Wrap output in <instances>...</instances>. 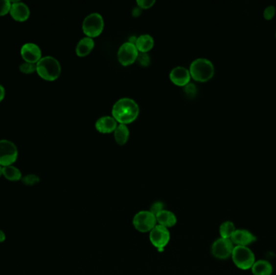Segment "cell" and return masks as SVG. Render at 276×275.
<instances>
[{
    "label": "cell",
    "mask_w": 276,
    "mask_h": 275,
    "mask_svg": "<svg viewBox=\"0 0 276 275\" xmlns=\"http://www.w3.org/2000/svg\"><path fill=\"white\" fill-rule=\"evenodd\" d=\"M12 2L10 0H0V17L9 14Z\"/></svg>",
    "instance_id": "cell-25"
},
{
    "label": "cell",
    "mask_w": 276,
    "mask_h": 275,
    "mask_svg": "<svg viewBox=\"0 0 276 275\" xmlns=\"http://www.w3.org/2000/svg\"><path fill=\"white\" fill-rule=\"evenodd\" d=\"M6 238H7L6 233L2 229H0V243H3L6 241Z\"/></svg>",
    "instance_id": "cell-32"
},
{
    "label": "cell",
    "mask_w": 276,
    "mask_h": 275,
    "mask_svg": "<svg viewBox=\"0 0 276 275\" xmlns=\"http://www.w3.org/2000/svg\"><path fill=\"white\" fill-rule=\"evenodd\" d=\"M21 181L26 186H34L36 184L39 183L40 178L36 174H29L23 177Z\"/></svg>",
    "instance_id": "cell-23"
},
{
    "label": "cell",
    "mask_w": 276,
    "mask_h": 275,
    "mask_svg": "<svg viewBox=\"0 0 276 275\" xmlns=\"http://www.w3.org/2000/svg\"><path fill=\"white\" fill-rule=\"evenodd\" d=\"M117 127V121L112 116H103L95 123V129L101 133H111Z\"/></svg>",
    "instance_id": "cell-15"
},
{
    "label": "cell",
    "mask_w": 276,
    "mask_h": 275,
    "mask_svg": "<svg viewBox=\"0 0 276 275\" xmlns=\"http://www.w3.org/2000/svg\"><path fill=\"white\" fill-rule=\"evenodd\" d=\"M234 245L230 239L218 238L213 242L211 252L213 257L217 259L225 260L231 257Z\"/></svg>",
    "instance_id": "cell-9"
},
{
    "label": "cell",
    "mask_w": 276,
    "mask_h": 275,
    "mask_svg": "<svg viewBox=\"0 0 276 275\" xmlns=\"http://www.w3.org/2000/svg\"><path fill=\"white\" fill-rule=\"evenodd\" d=\"M118 61L124 67L134 64L138 57V50L134 44L126 42L118 50Z\"/></svg>",
    "instance_id": "cell-10"
},
{
    "label": "cell",
    "mask_w": 276,
    "mask_h": 275,
    "mask_svg": "<svg viewBox=\"0 0 276 275\" xmlns=\"http://www.w3.org/2000/svg\"><path fill=\"white\" fill-rule=\"evenodd\" d=\"M232 244L235 246H250L253 242H255V236L252 232L247 229H236L234 233L230 238Z\"/></svg>",
    "instance_id": "cell-13"
},
{
    "label": "cell",
    "mask_w": 276,
    "mask_h": 275,
    "mask_svg": "<svg viewBox=\"0 0 276 275\" xmlns=\"http://www.w3.org/2000/svg\"><path fill=\"white\" fill-rule=\"evenodd\" d=\"M155 216H156L157 224L166 229L174 227L177 224V218L175 214L173 213L172 211H168L166 209Z\"/></svg>",
    "instance_id": "cell-16"
},
{
    "label": "cell",
    "mask_w": 276,
    "mask_h": 275,
    "mask_svg": "<svg viewBox=\"0 0 276 275\" xmlns=\"http://www.w3.org/2000/svg\"><path fill=\"white\" fill-rule=\"evenodd\" d=\"M12 6L9 14L16 22H25L30 17V10L28 5L20 1H11Z\"/></svg>",
    "instance_id": "cell-12"
},
{
    "label": "cell",
    "mask_w": 276,
    "mask_h": 275,
    "mask_svg": "<svg viewBox=\"0 0 276 275\" xmlns=\"http://www.w3.org/2000/svg\"><path fill=\"white\" fill-rule=\"evenodd\" d=\"M189 72L194 80L200 83H205L213 77L215 68L212 62L209 60L198 58L191 63Z\"/></svg>",
    "instance_id": "cell-3"
},
{
    "label": "cell",
    "mask_w": 276,
    "mask_h": 275,
    "mask_svg": "<svg viewBox=\"0 0 276 275\" xmlns=\"http://www.w3.org/2000/svg\"><path fill=\"white\" fill-rule=\"evenodd\" d=\"M104 19L99 13H92L83 21V31L90 38L99 37L104 30Z\"/></svg>",
    "instance_id": "cell-5"
},
{
    "label": "cell",
    "mask_w": 276,
    "mask_h": 275,
    "mask_svg": "<svg viewBox=\"0 0 276 275\" xmlns=\"http://www.w3.org/2000/svg\"><path fill=\"white\" fill-rule=\"evenodd\" d=\"M115 140L118 145H124L129 140V131L125 124H119L114 131Z\"/></svg>",
    "instance_id": "cell-21"
},
{
    "label": "cell",
    "mask_w": 276,
    "mask_h": 275,
    "mask_svg": "<svg viewBox=\"0 0 276 275\" xmlns=\"http://www.w3.org/2000/svg\"><path fill=\"white\" fill-rule=\"evenodd\" d=\"M231 257L235 266L242 271H248L255 262L253 251L247 246H234Z\"/></svg>",
    "instance_id": "cell-4"
},
{
    "label": "cell",
    "mask_w": 276,
    "mask_h": 275,
    "mask_svg": "<svg viewBox=\"0 0 276 275\" xmlns=\"http://www.w3.org/2000/svg\"><path fill=\"white\" fill-rule=\"evenodd\" d=\"M5 94H6V91H5V88L3 86L0 84V103L4 99Z\"/></svg>",
    "instance_id": "cell-31"
},
{
    "label": "cell",
    "mask_w": 276,
    "mask_h": 275,
    "mask_svg": "<svg viewBox=\"0 0 276 275\" xmlns=\"http://www.w3.org/2000/svg\"><path fill=\"white\" fill-rule=\"evenodd\" d=\"M276 8L274 5H268L263 10V17L267 21H271L276 16Z\"/></svg>",
    "instance_id": "cell-26"
},
{
    "label": "cell",
    "mask_w": 276,
    "mask_h": 275,
    "mask_svg": "<svg viewBox=\"0 0 276 275\" xmlns=\"http://www.w3.org/2000/svg\"><path fill=\"white\" fill-rule=\"evenodd\" d=\"M170 240V233L168 229L157 225L150 232V241L158 252H163Z\"/></svg>",
    "instance_id": "cell-8"
},
{
    "label": "cell",
    "mask_w": 276,
    "mask_h": 275,
    "mask_svg": "<svg viewBox=\"0 0 276 275\" xmlns=\"http://www.w3.org/2000/svg\"><path fill=\"white\" fill-rule=\"evenodd\" d=\"M236 231L235 225L232 221H225L221 224L219 229V232L222 238L230 239L232 234Z\"/></svg>",
    "instance_id": "cell-22"
},
{
    "label": "cell",
    "mask_w": 276,
    "mask_h": 275,
    "mask_svg": "<svg viewBox=\"0 0 276 275\" xmlns=\"http://www.w3.org/2000/svg\"><path fill=\"white\" fill-rule=\"evenodd\" d=\"M2 177L10 182L21 181L23 178L20 169L13 165L2 167Z\"/></svg>",
    "instance_id": "cell-20"
},
{
    "label": "cell",
    "mask_w": 276,
    "mask_h": 275,
    "mask_svg": "<svg viewBox=\"0 0 276 275\" xmlns=\"http://www.w3.org/2000/svg\"><path fill=\"white\" fill-rule=\"evenodd\" d=\"M165 210V204L164 203L157 201L150 206V211L151 213L154 214V216H157L158 214L160 213L161 211Z\"/></svg>",
    "instance_id": "cell-27"
},
{
    "label": "cell",
    "mask_w": 276,
    "mask_h": 275,
    "mask_svg": "<svg viewBox=\"0 0 276 275\" xmlns=\"http://www.w3.org/2000/svg\"><path fill=\"white\" fill-rule=\"evenodd\" d=\"M1 177H2V167L0 165V179H1Z\"/></svg>",
    "instance_id": "cell-34"
},
{
    "label": "cell",
    "mask_w": 276,
    "mask_h": 275,
    "mask_svg": "<svg viewBox=\"0 0 276 275\" xmlns=\"http://www.w3.org/2000/svg\"><path fill=\"white\" fill-rule=\"evenodd\" d=\"M62 67L58 60L51 56L42 57L37 63V73L40 78L48 82H53L59 78Z\"/></svg>",
    "instance_id": "cell-2"
},
{
    "label": "cell",
    "mask_w": 276,
    "mask_h": 275,
    "mask_svg": "<svg viewBox=\"0 0 276 275\" xmlns=\"http://www.w3.org/2000/svg\"><path fill=\"white\" fill-rule=\"evenodd\" d=\"M112 113L116 121L126 125L136 120L139 115V107L133 99L123 98L114 104Z\"/></svg>",
    "instance_id": "cell-1"
},
{
    "label": "cell",
    "mask_w": 276,
    "mask_h": 275,
    "mask_svg": "<svg viewBox=\"0 0 276 275\" xmlns=\"http://www.w3.org/2000/svg\"><path fill=\"white\" fill-rule=\"evenodd\" d=\"M94 42L90 37H84L80 40L76 46V54L80 58L88 56L94 48Z\"/></svg>",
    "instance_id": "cell-19"
},
{
    "label": "cell",
    "mask_w": 276,
    "mask_h": 275,
    "mask_svg": "<svg viewBox=\"0 0 276 275\" xmlns=\"http://www.w3.org/2000/svg\"><path fill=\"white\" fill-rule=\"evenodd\" d=\"M140 12H140V7H137V8H135V9L134 10L133 15H134V16H140Z\"/></svg>",
    "instance_id": "cell-33"
},
{
    "label": "cell",
    "mask_w": 276,
    "mask_h": 275,
    "mask_svg": "<svg viewBox=\"0 0 276 275\" xmlns=\"http://www.w3.org/2000/svg\"><path fill=\"white\" fill-rule=\"evenodd\" d=\"M170 79L175 85L186 87L191 79V74L188 69L182 67H175L170 71Z\"/></svg>",
    "instance_id": "cell-14"
},
{
    "label": "cell",
    "mask_w": 276,
    "mask_h": 275,
    "mask_svg": "<svg viewBox=\"0 0 276 275\" xmlns=\"http://www.w3.org/2000/svg\"><path fill=\"white\" fill-rule=\"evenodd\" d=\"M275 36H276V32H275Z\"/></svg>",
    "instance_id": "cell-35"
},
{
    "label": "cell",
    "mask_w": 276,
    "mask_h": 275,
    "mask_svg": "<svg viewBox=\"0 0 276 275\" xmlns=\"http://www.w3.org/2000/svg\"><path fill=\"white\" fill-rule=\"evenodd\" d=\"M18 155V149L14 143L11 140H0V165L2 167L13 165Z\"/></svg>",
    "instance_id": "cell-6"
},
{
    "label": "cell",
    "mask_w": 276,
    "mask_h": 275,
    "mask_svg": "<svg viewBox=\"0 0 276 275\" xmlns=\"http://www.w3.org/2000/svg\"><path fill=\"white\" fill-rule=\"evenodd\" d=\"M253 275H272L273 273V266L267 260H258L251 267Z\"/></svg>",
    "instance_id": "cell-17"
},
{
    "label": "cell",
    "mask_w": 276,
    "mask_h": 275,
    "mask_svg": "<svg viewBox=\"0 0 276 275\" xmlns=\"http://www.w3.org/2000/svg\"><path fill=\"white\" fill-rule=\"evenodd\" d=\"M134 228L140 232H150L156 226V216L150 211H140L133 219Z\"/></svg>",
    "instance_id": "cell-7"
},
{
    "label": "cell",
    "mask_w": 276,
    "mask_h": 275,
    "mask_svg": "<svg viewBox=\"0 0 276 275\" xmlns=\"http://www.w3.org/2000/svg\"><path fill=\"white\" fill-rule=\"evenodd\" d=\"M185 92L189 96H195L196 94V87L194 84H187L185 88Z\"/></svg>",
    "instance_id": "cell-30"
},
{
    "label": "cell",
    "mask_w": 276,
    "mask_h": 275,
    "mask_svg": "<svg viewBox=\"0 0 276 275\" xmlns=\"http://www.w3.org/2000/svg\"><path fill=\"white\" fill-rule=\"evenodd\" d=\"M20 71L24 74H31V73L37 72V64H32L28 62H23L19 67Z\"/></svg>",
    "instance_id": "cell-24"
},
{
    "label": "cell",
    "mask_w": 276,
    "mask_h": 275,
    "mask_svg": "<svg viewBox=\"0 0 276 275\" xmlns=\"http://www.w3.org/2000/svg\"><path fill=\"white\" fill-rule=\"evenodd\" d=\"M138 62L142 67H148L150 63V56L147 53H138Z\"/></svg>",
    "instance_id": "cell-28"
},
{
    "label": "cell",
    "mask_w": 276,
    "mask_h": 275,
    "mask_svg": "<svg viewBox=\"0 0 276 275\" xmlns=\"http://www.w3.org/2000/svg\"><path fill=\"white\" fill-rule=\"evenodd\" d=\"M154 42L153 37L150 35H141L138 37L135 42V46L140 53H147L154 47Z\"/></svg>",
    "instance_id": "cell-18"
},
{
    "label": "cell",
    "mask_w": 276,
    "mask_h": 275,
    "mask_svg": "<svg viewBox=\"0 0 276 275\" xmlns=\"http://www.w3.org/2000/svg\"><path fill=\"white\" fill-rule=\"evenodd\" d=\"M154 3H155L154 0H138L137 1L138 7L142 9H149L154 6Z\"/></svg>",
    "instance_id": "cell-29"
},
{
    "label": "cell",
    "mask_w": 276,
    "mask_h": 275,
    "mask_svg": "<svg viewBox=\"0 0 276 275\" xmlns=\"http://www.w3.org/2000/svg\"><path fill=\"white\" fill-rule=\"evenodd\" d=\"M21 55L24 62L37 64L42 58V49L37 44H23L21 48Z\"/></svg>",
    "instance_id": "cell-11"
}]
</instances>
